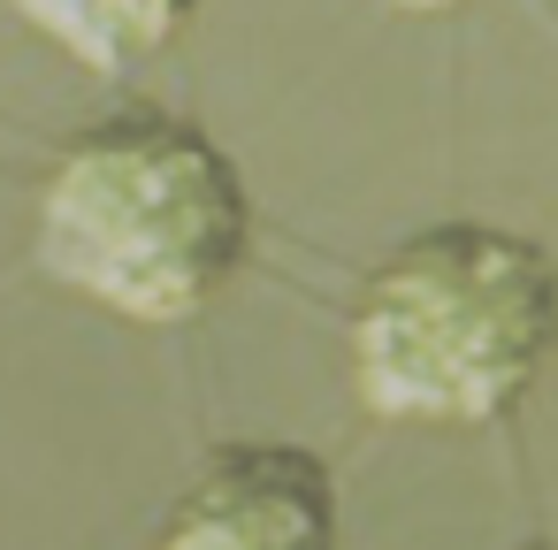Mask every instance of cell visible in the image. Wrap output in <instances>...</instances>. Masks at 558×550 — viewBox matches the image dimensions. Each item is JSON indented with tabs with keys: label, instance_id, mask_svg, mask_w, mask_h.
<instances>
[{
	"label": "cell",
	"instance_id": "obj_3",
	"mask_svg": "<svg viewBox=\"0 0 558 550\" xmlns=\"http://www.w3.org/2000/svg\"><path fill=\"white\" fill-rule=\"evenodd\" d=\"M337 535V481L299 443H230L177 497L161 542L177 550H306Z\"/></svg>",
	"mask_w": 558,
	"mask_h": 550
},
{
	"label": "cell",
	"instance_id": "obj_2",
	"mask_svg": "<svg viewBox=\"0 0 558 550\" xmlns=\"http://www.w3.org/2000/svg\"><path fill=\"white\" fill-rule=\"evenodd\" d=\"M550 352L558 260L489 222L405 237L352 314V375L383 420L489 428L535 390Z\"/></svg>",
	"mask_w": 558,
	"mask_h": 550
},
{
	"label": "cell",
	"instance_id": "obj_4",
	"mask_svg": "<svg viewBox=\"0 0 558 550\" xmlns=\"http://www.w3.org/2000/svg\"><path fill=\"white\" fill-rule=\"evenodd\" d=\"M16 9L77 70L131 77V70H146L154 54H169L184 39V24L199 16V0H16Z\"/></svg>",
	"mask_w": 558,
	"mask_h": 550
},
{
	"label": "cell",
	"instance_id": "obj_1",
	"mask_svg": "<svg viewBox=\"0 0 558 550\" xmlns=\"http://www.w3.org/2000/svg\"><path fill=\"white\" fill-rule=\"evenodd\" d=\"M253 199L238 161L177 115L93 123L39 192V260L93 306L169 329L245 268Z\"/></svg>",
	"mask_w": 558,
	"mask_h": 550
},
{
	"label": "cell",
	"instance_id": "obj_5",
	"mask_svg": "<svg viewBox=\"0 0 558 550\" xmlns=\"http://www.w3.org/2000/svg\"><path fill=\"white\" fill-rule=\"evenodd\" d=\"M383 9H405V16H436V9H459V0H383Z\"/></svg>",
	"mask_w": 558,
	"mask_h": 550
}]
</instances>
